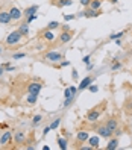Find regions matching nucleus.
Returning a JSON list of instances; mask_svg holds the SVG:
<instances>
[{
    "label": "nucleus",
    "mask_w": 132,
    "mask_h": 150,
    "mask_svg": "<svg viewBox=\"0 0 132 150\" xmlns=\"http://www.w3.org/2000/svg\"><path fill=\"white\" fill-rule=\"evenodd\" d=\"M21 38H23L21 32H20V30H14V32H11V33L6 37L5 42L8 44V46H15V44H18V42L21 41Z\"/></svg>",
    "instance_id": "obj_1"
},
{
    "label": "nucleus",
    "mask_w": 132,
    "mask_h": 150,
    "mask_svg": "<svg viewBox=\"0 0 132 150\" xmlns=\"http://www.w3.org/2000/svg\"><path fill=\"white\" fill-rule=\"evenodd\" d=\"M44 59L49 61V62H61V61L64 59V56H62V53H59V52L52 50V52H47V53L44 55Z\"/></svg>",
    "instance_id": "obj_2"
},
{
    "label": "nucleus",
    "mask_w": 132,
    "mask_h": 150,
    "mask_svg": "<svg viewBox=\"0 0 132 150\" xmlns=\"http://www.w3.org/2000/svg\"><path fill=\"white\" fill-rule=\"evenodd\" d=\"M41 90H43V83H40V82H31L28 85V94H37V96H40Z\"/></svg>",
    "instance_id": "obj_3"
},
{
    "label": "nucleus",
    "mask_w": 132,
    "mask_h": 150,
    "mask_svg": "<svg viewBox=\"0 0 132 150\" xmlns=\"http://www.w3.org/2000/svg\"><path fill=\"white\" fill-rule=\"evenodd\" d=\"M14 143L15 146H23L26 144V134L21 130H15V134H14Z\"/></svg>",
    "instance_id": "obj_4"
},
{
    "label": "nucleus",
    "mask_w": 132,
    "mask_h": 150,
    "mask_svg": "<svg viewBox=\"0 0 132 150\" xmlns=\"http://www.w3.org/2000/svg\"><path fill=\"white\" fill-rule=\"evenodd\" d=\"M14 139V135L11 134V130H6V132H3L2 134V137H0V146H8L11 143V141Z\"/></svg>",
    "instance_id": "obj_5"
},
{
    "label": "nucleus",
    "mask_w": 132,
    "mask_h": 150,
    "mask_svg": "<svg viewBox=\"0 0 132 150\" xmlns=\"http://www.w3.org/2000/svg\"><path fill=\"white\" fill-rule=\"evenodd\" d=\"M93 81H94L93 76H87V77H84L82 81H81V83L77 85V91H84V90H87V88L93 83Z\"/></svg>",
    "instance_id": "obj_6"
},
{
    "label": "nucleus",
    "mask_w": 132,
    "mask_h": 150,
    "mask_svg": "<svg viewBox=\"0 0 132 150\" xmlns=\"http://www.w3.org/2000/svg\"><path fill=\"white\" fill-rule=\"evenodd\" d=\"M73 38V32L72 30H62L59 33V42L61 44H67L68 41H72Z\"/></svg>",
    "instance_id": "obj_7"
},
{
    "label": "nucleus",
    "mask_w": 132,
    "mask_h": 150,
    "mask_svg": "<svg viewBox=\"0 0 132 150\" xmlns=\"http://www.w3.org/2000/svg\"><path fill=\"white\" fill-rule=\"evenodd\" d=\"M41 37H43V40H44V41H47V42H52V41H55V40H56V35L53 33V30H50V29L43 30Z\"/></svg>",
    "instance_id": "obj_8"
},
{
    "label": "nucleus",
    "mask_w": 132,
    "mask_h": 150,
    "mask_svg": "<svg viewBox=\"0 0 132 150\" xmlns=\"http://www.w3.org/2000/svg\"><path fill=\"white\" fill-rule=\"evenodd\" d=\"M100 117V111L99 109H91L90 112H88V115H87V121H90V123H94V121H97Z\"/></svg>",
    "instance_id": "obj_9"
},
{
    "label": "nucleus",
    "mask_w": 132,
    "mask_h": 150,
    "mask_svg": "<svg viewBox=\"0 0 132 150\" xmlns=\"http://www.w3.org/2000/svg\"><path fill=\"white\" fill-rule=\"evenodd\" d=\"M11 15H9V11H2L0 12V24H9L11 23Z\"/></svg>",
    "instance_id": "obj_10"
},
{
    "label": "nucleus",
    "mask_w": 132,
    "mask_h": 150,
    "mask_svg": "<svg viewBox=\"0 0 132 150\" xmlns=\"http://www.w3.org/2000/svg\"><path fill=\"white\" fill-rule=\"evenodd\" d=\"M77 143L79 144H82V143H85V141H88V138H90V134H88L87 130H81V132H77Z\"/></svg>",
    "instance_id": "obj_11"
},
{
    "label": "nucleus",
    "mask_w": 132,
    "mask_h": 150,
    "mask_svg": "<svg viewBox=\"0 0 132 150\" xmlns=\"http://www.w3.org/2000/svg\"><path fill=\"white\" fill-rule=\"evenodd\" d=\"M97 134H99V137H103V138H109L111 135H112V132L106 127V126H100L99 129H97Z\"/></svg>",
    "instance_id": "obj_12"
},
{
    "label": "nucleus",
    "mask_w": 132,
    "mask_h": 150,
    "mask_svg": "<svg viewBox=\"0 0 132 150\" xmlns=\"http://www.w3.org/2000/svg\"><path fill=\"white\" fill-rule=\"evenodd\" d=\"M9 15H11L12 20H20V18H21V11L18 9V8L12 6L11 9H9Z\"/></svg>",
    "instance_id": "obj_13"
},
{
    "label": "nucleus",
    "mask_w": 132,
    "mask_h": 150,
    "mask_svg": "<svg viewBox=\"0 0 132 150\" xmlns=\"http://www.w3.org/2000/svg\"><path fill=\"white\" fill-rule=\"evenodd\" d=\"M40 9V6L38 5H33V6H29V8H26V9L23 11V15H26V17H29V15H32V14H37V11Z\"/></svg>",
    "instance_id": "obj_14"
},
{
    "label": "nucleus",
    "mask_w": 132,
    "mask_h": 150,
    "mask_svg": "<svg viewBox=\"0 0 132 150\" xmlns=\"http://www.w3.org/2000/svg\"><path fill=\"white\" fill-rule=\"evenodd\" d=\"M105 126H106V127L112 132V134H114V130L117 129V126H119V125H117V120H116V118H109L106 123H105Z\"/></svg>",
    "instance_id": "obj_15"
},
{
    "label": "nucleus",
    "mask_w": 132,
    "mask_h": 150,
    "mask_svg": "<svg viewBox=\"0 0 132 150\" xmlns=\"http://www.w3.org/2000/svg\"><path fill=\"white\" fill-rule=\"evenodd\" d=\"M117 147H119V139H117V137L108 141V146H106V150H116Z\"/></svg>",
    "instance_id": "obj_16"
},
{
    "label": "nucleus",
    "mask_w": 132,
    "mask_h": 150,
    "mask_svg": "<svg viewBox=\"0 0 132 150\" xmlns=\"http://www.w3.org/2000/svg\"><path fill=\"white\" fill-rule=\"evenodd\" d=\"M88 144H90L93 149H99V137H90L88 138Z\"/></svg>",
    "instance_id": "obj_17"
},
{
    "label": "nucleus",
    "mask_w": 132,
    "mask_h": 150,
    "mask_svg": "<svg viewBox=\"0 0 132 150\" xmlns=\"http://www.w3.org/2000/svg\"><path fill=\"white\" fill-rule=\"evenodd\" d=\"M68 141L65 139V138H62V137H58V146H59V149L61 150H67L68 149Z\"/></svg>",
    "instance_id": "obj_18"
},
{
    "label": "nucleus",
    "mask_w": 132,
    "mask_h": 150,
    "mask_svg": "<svg viewBox=\"0 0 132 150\" xmlns=\"http://www.w3.org/2000/svg\"><path fill=\"white\" fill-rule=\"evenodd\" d=\"M100 6H102V0H91V3H90V9H94V11H99L100 9Z\"/></svg>",
    "instance_id": "obj_19"
},
{
    "label": "nucleus",
    "mask_w": 132,
    "mask_h": 150,
    "mask_svg": "<svg viewBox=\"0 0 132 150\" xmlns=\"http://www.w3.org/2000/svg\"><path fill=\"white\" fill-rule=\"evenodd\" d=\"M18 30L21 32L23 37H28V35H29V23H23V24L20 26Z\"/></svg>",
    "instance_id": "obj_20"
},
{
    "label": "nucleus",
    "mask_w": 132,
    "mask_h": 150,
    "mask_svg": "<svg viewBox=\"0 0 132 150\" xmlns=\"http://www.w3.org/2000/svg\"><path fill=\"white\" fill-rule=\"evenodd\" d=\"M55 5H56L58 8L70 6V5H73V0H58V2H55Z\"/></svg>",
    "instance_id": "obj_21"
},
{
    "label": "nucleus",
    "mask_w": 132,
    "mask_h": 150,
    "mask_svg": "<svg viewBox=\"0 0 132 150\" xmlns=\"http://www.w3.org/2000/svg\"><path fill=\"white\" fill-rule=\"evenodd\" d=\"M26 102H28L29 105H35L38 102V96L37 94H29L28 97H26Z\"/></svg>",
    "instance_id": "obj_22"
},
{
    "label": "nucleus",
    "mask_w": 132,
    "mask_h": 150,
    "mask_svg": "<svg viewBox=\"0 0 132 150\" xmlns=\"http://www.w3.org/2000/svg\"><path fill=\"white\" fill-rule=\"evenodd\" d=\"M121 68H123V64L119 62L117 59H114L112 64H111V70H112V71H117V70H121Z\"/></svg>",
    "instance_id": "obj_23"
},
{
    "label": "nucleus",
    "mask_w": 132,
    "mask_h": 150,
    "mask_svg": "<svg viewBox=\"0 0 132 150\" xmlns=\"http://www.w3.org/2000/svg\"><path fill=\"white\" fill-rule=\"evenodd\" d=\"M41 121H43V115H41V114H37V115H33V118H32V125L37 127Z\"/></svg>",
    "instance_id": "obj_24"
},
{
    "label": "nucleus",
    "mask_w": 132,
    "mask_h": 150,
    "mask_svg": "<svg viewBox=\"0 0 132 150\" xmlns=\"http://www.w3.org/2000/svg\"><path fill=\"white\" fill-rule=\"evenodd\" d=\"M81 15H85V17H88V18H91V17H97L99 12H97V11H94V9H88V11H85V12L81 14Z\"/></svg>",
    "instance_id": "obj_25"
},
{
    "label": "nucleus",
    "mask_w": 132,
    "mask_h": 150,
    "mask_svg": "<svg viewBox=\"0 0 132 150\" xmlns=\"http://www.w3.org/2000/svg\"><path fill=\"white\" fill-rule=\"evenodd\" d=\"M123 35H125V30H121V32H116V33H112V35H109V40H112V41H116V40H120Z\"/></svg>",
    "instance_id": "obj_26"
},
{
    "label": "nucleus",
    "mask_w": 132,
    "mask_h": 150,
    "mask_svg": "<svg viewBox=\"0 0 132 150\" xmlns=\"http://www.w3.org/2000/svg\"><path fill=\"white\" fill-rule=\"evenodd\" d=\"M73 100H75V96H70V97H65V100H64V103H62V106H64V108H68L70 105L73 103Z\"/></svg>",
    "instance_id": "obj_27"
},
{
    "label": "nucleus",
    "mask_w": 132,
    "mask_h": 150,
    "mask_svg": "<svg viewBox=\"0 0 132 150\" xmlns=\"http://www.w3.org/2000/svg\"><path fill=\"white\" fill-rule=\"evenodd\" d=\"M59 125H61V118L58 117V118H55L53 121L50 123V127H52V130H55V129H58V127H59Z\"/></svg>",
    "instance_id": "obj_28"
},
{
    "label": "nucleus",
    "mask_w": 132,
    "mask_h": 150,
    "mask_svg": "<svg viewBox=\"0 0 132 150\" xmlns=\"http://www.w3.org/2000/svg\"><path fill=\"white\" fill-rule=\"evenodd\" d=\"M59 21H50L49 24H47V29H50V30H53V29H58L59 28Z\"/></svg>",
    "instance_id": "obj_29"
},
{
    "label": "nucleus",
    "mask_w": 132,
    "mask_h": 150,
    "mask_svg": "<svg viewBox=\"0 0 132 150\" xmlns=\"http://www.w3.org/2000/svg\"><path fill=\"white\" fill-rule=\"evenodd\" d=\"M24 56H26L24 52H18V53H14L12 55V59H23Z\"/></svg>",
    "instance_id": "obj_30"
},
{
    "label": "nucleus",
    "mask_w": 132,
    "mask_h": 150,
    "mask_svg": "<svg viewBox=\"0 0 132 150\" xmlns=\"http://www.w3.org/2000/svg\"><path fill=\"white\" fill-rule=\"evenodd\" d=\"M3 68H5V71H14L15 70V67L11 64H3Z\"/></svg>",
    "instance_id": "obj_31"
},
{
    "label": "nucleus",
    "mask_w": 132,
    "mask_h": 150,
    "mask_svg": "<svg viewBox=\"0 0 132 150\" xmlns=\"http://www.w3.org/2000/svg\"><path fill=\"white\" fill-rule=\"evenodd\" d=\"M88 90H90V93H97V91H99V86H97V85H93V83H91L90 86H88Z\"/></svg>",
    "instance_id": "obj_32"
},
{
    "label": "nucleus",
    "mask_w": 132,
    "mask_h": 150,
    "mask_svg": "<svg viewBox=\"0 0 132 150\" xmlns=\"http://www.w3.org/2000/svg\"><path fill=\"white\" fill-rule=\"evenodd\" d=\"M37 14H32V15H29L28 17V20H26V23H32V21H35V20H37Z\"/></svg>",
    "instance_id": "obj_33"
},
{
    "label": "nucleus",
    "mask_w": 132,
    "mask_h": 150,
    "mask_svg": "<svg viewBox=\"0 0 132 150\" xmlns=\"http://www.w3.org/2000/svg\"><path fill=\"white\" fill-rule=\"evenodd\" d=\"M79 3H81L82 6H85V8H88L90 3H91V0H79Z\"/></svg>",
    "instance_id": "obj_34"
},
{
    "label": "nucleus",
    "mask_w": 132,
    "mask_h": 150,
    "mask_svg": "<svg viewBox=\"0 0 132 150\" xmlns=\"http://www.w3.org/2000/svg\"><path fill=\"white\" fill-rule=\"evenodd\" d=\"M90 61H91V55H87V56L82 58V62L84 64H90Z\"/></svg>",
    "instance_id": "obj_35"
},
{
    "label": "nucleus",
    "mask_w": 132,
    "mask_h": 150,
    "mask_svg": "<svg viewBox=\"0 0 132 150\" xmlns=\"http://www.w3.org/2000/svg\"><path fill=\"white\" fill-rule=\"evenodd\" d=\"M64 20L65 21H70V20H75V15L72 14V15H70V14H67V15H64Z\"/></svg>",
    "instance_id": "obj_36"
},
{
    "label": "nucleus",
    "mask_w": 132,
    "mask_h": 150,
    "mask_svg": "<svg viewBox=\"0 0 132 150\" xmlns=\"http://www.w3.org/2000/svg\"><path fill=\"white\" fill-rule=\"evenodd\" d=\"M50 130H52V127H50V125H49V126H46V127H44V130H43V135H44V137H46V135L49 134V132H50Z\"/></svg>",
    "instance_id": "obj_37"
},
{
    "label": "nucleus",
    "mask_w": 132,
    "mask_h": 150,
    "mask_svg": "<svg viewBox=\"0 0 132 150\" xmlns=\"http://www.w3.org/2000/svg\"><path fill=\"white\" fill-rule=\"evenodd\" d=\"M70 96H73V94H72V91H70V86H68V88H65V91H64V97H70Z\"/></svg>",
    "instance_id": "obj_38"
},
{
    "label": "nucleus",
    "mask_w": 132,
    "mask_h": 150,
    "mask_svg": "<svg viewBox=\"0 0 132 150\" xmlns=\"http://www.w3.org/2000/svg\"><path fill=\"white\" fill-rule=\"evenodd\" d=\"M72 74H73V79H75V81H77V70H76V68L72 70Z\"/></svg>",
    "instance_id": "obj_39"
},
{
    "label": "nucleus",
    "mask_w": 132,
    "mask_h": 150,
    "mask_svg": "<svg viewBox=\"0 0 132 150\" xmlns=\"http://www.w3.org/2000/svg\"><path fill=\"white\" fill-rule=\"evenodd\" d=\"M70 91H72V94L75 96V94L77 93V86H73V85H72V86H70Z\"/></svg>",
    "instance_id": "obj_40"
},
{
    "label": "nucleus",
    "mask_w": 132,
    "mask_h": 150,
    "mask_svg": "<svg viewBox=\"0 0 132 150\" xmlns=\"http://www.w3.org/2000/svg\"><path fill=\"white\" fill-rule=\"evenodd\" d=\"M120 134H121V130H120L119 127H117L116 130H114V135H116V137H120Z\"/></svg>",
    "instance_id": "obj_41"
},
{
    "label": "nucleus",
    "mask_w": 132,
    "mask_h": 150,
    "mask_svg": "<svg viewBox=\"0 0 132 150\" xmlns=\"http://www.w3.org/2000/svg\"><path fill=\"white\" fill-rule=\"evenodd\" d=\"M67 65H70L68 61H62V62H61V67H67Z\"/></svg>",
    "instance_id": "obj_42"
},
{
    "label": "nucleus",
    "mask_w": 132,
    "mask_h": 150,
    "mask_svg": "<svg viewBox=\"0 0 132 150\" xmlns=\"http://www.w3.org/2000/svg\"><path fill=\"white\" fill-rule=\"evenodd\" d=\"M62 30H72V29H70L68 24H62Z\"/></svg>",
    "instance_id": "obj_43"
},
{
    "label": "nucleus",
    "mask_w": 132,
    "mask_h": 150,
    "mask_svg": "<svg viewBox=\"0 0 132 150\" xmlns=\"http://www.w3.org/2000/svg\"><path fill=\"white\" fill-rule=\"evenodd\" d=\"M3 73H5V68H3V65H0V77L3 76Z\"/></svg>",
    "instance_id": "obj_44"
},
{
    "label": "nucleus",
    "mask_w": 132,
    "mask_h": 150,
    "mask_svg": "<svg viewBox=\"0 0 132 150\" xmlns=\"http://www.w3.org/2000/svg\"><path fill=\"white\" fill-rule=\"evenodd\" d=\"M93 67H94L93 64H87V70H93Z\"/></svg>",
    "instance_id": "obj_45"
},
{
    "label": "nucleus",
    "mask_w": 132,
    "mask_h": 150,
    "mask_svg": "<svg viewBox=\"0 0 132 150\" xmlns=\"http://www.w3.org/2000/svg\"><path fill=\"white\" fill-rule=\"evenodd\" d=\"M116 44H117V46H120V47H121V38H120V40H116Z\"/></svg>",
    "instance_id": "obj_46"
},
{
    "label": "nucleus",
    "mask_w": 132,
    "mask_h": 150,
    "mask_svg": "<svg viewBox=\"0 0 132 150\" xmlns=\"http://www.w3.org/2000/svg\"><path fill=\"white\" fill-rule=\"evenodd\" d=\"M109 2H111V3H112V5H116V3H117V2H119V0H109Z\"/></svg>",
    "instance_id": "obj_47"
},
{
    "label": "nucleus",
    "mask_w": 132,
    "mask_h": 150,
    "mask_svg": "<svg viewBox=\"0 0 132 150\" xmlns=\"http://www.w3.org/2000/svg\"><path fill=\"white\" fill-rule=\"evenodd\" d=\"M2 52H3V49H2V47H0V53H2Z\"/></svg>",
    "instance_id": "obj_48"
},
{
    "label": "nucleus",
    "mask_w": 132,
    "mask_h": 150,
    "mask_svg": "<svg viewBox=\"0 0 132 150\" xmlns=\"http://www.w3.org/2000/svg\"><path fill=\"white\" fill-rule=\"evenodd\" d=\"M129 106H131V109H132V102H131V105H129Z\"/></svg>",
    "instance_id": "obj_49"
}]
</instances>
